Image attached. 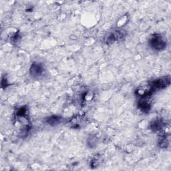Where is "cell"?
Returning <instances> with one entry per match:
<instances>
[{
    "instance_id": "obj_1",
    "label": "cell",
    "mask_w": 171,
    "mask_h": 171,
    "mask_svg": "<svg viewBox=\"0 0 171 171\" xmlns=\"http://www.w3.org/2000/svg\"><path fill=\"white\" fill-rule=\"evenodd\" d=\"M150 45L153 48L160 50V49L164 48L166 46V43L163 40L162 37L160 35H154L151 39Z\"/></svg>"
},
{
    "instance_id": "obj_2",
    "label": "cell",
    "mask_w": 171,
    "mask_h": 171,
    "mask_svg": "<svg viewBox=\"0 0 171 171\" xmlns=\"http://www.w3.org/2000/svg\"><path fill=\"white\" fill-rule=\"evenodd\" d=\"M42 65L39 63H33L30 69L31 73L33 75H39L43 72Z\"/></svg>"
},
{
    "instance_id": "obj_3",
    "label": "cell",
    "mask_w": 171,
    "mask_h": 171,
    "mask_svg": "<svg viewBox=\"0 0 171 171\" xmlns=\"http://www.w3.org/2000/svg\"><path fill=\"white\" fill-rule=\"evenodd\" d=\"M127 21H128V17L126 15H124V16H122L119 19L118 22H117V25L119 27H122V25H124L125 23H127Z\"/></svg>"
},
{
    "instance_id": "obj_4",
    "label": "cell",
    "mask_w": 171,
    "mask_h": 171,
    "mask_svg": "<svg viewBox=\"0 0 171 171\" xmlns=\"http://www.w3.org/2000/svg\"><path fill=\"white\" fill-rule=\"evenodd\" d=\"M59 119H60L59 117L53 116V117H51V118H49L48 119V123L49 124H51L52 125L58 124V123L59 122Z\"/></svg>"
}]
</instances>
